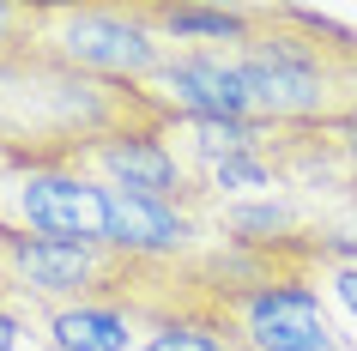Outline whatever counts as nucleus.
I'll use <instances>...</instances> for the list:
<instances>
[{
  "label": "nucleus",
  "mask_w": 357,
  "mask_h": 351,
  "mask_svg": "<svg viewBox=\"0 0 357 351\" xmlns=\"http://www.w3.org/2000/svg\"><path fill=\"white\" fill-rule=\"evenodd\" d=\"M146 91L200 121L345 128L357 121V31L261 0L230 49H176Z\"/></svg>",
  "instance_id": "f257e3e1"
},
{
  "label": "nucleus",
  "mask_w": 357,
  "mask_h": 351,
  "mask_svg": "<svg viewBox=\"0 0 357 351\" xmlns=\"http://www.w3.org/2000/svg\"><path fill=\"white\" fill-rule=\"evenodd\" d=\"M176 110L146 85H115L49 61L43 49L0 55V158L13 170L85 164L97 146L169 133Z\"/></svg>",
  "instance_id": "f03ea898"
},
{
  "label": "nucleus",
  "mask_w": 357,
  "mask_h": 351,
  "mask_svg": "<svg viewBox=\"0 0 357 351\" xmlns=\"http://www.w3.org/2000/svg\"><path fill=\"white\" fill-rule=\"evenodd\" d=\"M37 49L73 73L115 79V85H151L176 55L139 0H43Z\"/></svg>",
  "instance_id": "7ed1b4c3"
},
{
  "label": "nucleus",
  "mask_w": 357,
  "mask_h": 351,
  "mask_svg": "<svg viewBox=\"0 0 357 351\" xmlns=\"http://www.w3.org/2000/svg\"><path fill=\"white\" fill-rule=\"evenodd\" d=\"M146 260L109 242H49V237H19L0 230V291L19 297L37 315H61L97 297H121Z\"/></svg>",
  "instance_id": "20e7f679"
},
{
  "label": "nucleus",
  "mask_w": 357,
  "mask_h": 351,
  "mask_svg": "<svg viewBox=\"0 0 357 351\" xmlns=\"http://www.w3.org/2000/svg\"><path fill=\"white\" fill-rule=\"evenodd\" d=\"M115 194L79 164H37L0 176V230L49 242H109Z\"/></svg>",
  "instance_id": "39448f33"
},
{
  "label": "nucleus",
  "mask_w": 357,
  "mask_h": 351,
  "mask_svg": "<svg viewBox=\"0 0 357 351\" xmlns=\"http://www.w3.org/2000/svg\"><path fill=\"white\" fill-rule=\"evenodd\" d=\"M79 170H91L103 188L115 194H139V200H169L200 212V188H194L182 151L169 146V133H133V140H109L97 146Z\"/></svg>",
  "instance_id": "423d86ee"
},
{
  "label": "nucleus",
  "mask_w": 357,
  "mask_h": 351,
  "mask_svg": "<svg viewBox=\"0 0 357 351\" xmlns=\"http://www.w3.org/2000/svg\"><path fill=\"white\" fill-rule=\"evenodd\" d=\"M0 351H49L43 315L24 309L19 297H0Z\"/></svg>",
  "instance_id": "0eeeda50"
},
{
  "label": "nucleus",
  "mask_w": 357,
  "mask_h": 351,
  "mask_svg": "<svg viewBox=\"0 0 357 351\" xmlns=\"http://www.w3.org/2000/svg\"><path fill=\"white\" fill-rule=\"evenodd\" d=\"M43 37V0H0V55L37 49Z\"/></svg>",
  "instance_id": "6e6552de"
},
{
  "label": "nucleus",
  "mask_w": 357,
  "mask_h": 351,
  "mask_svg": "<svg viewBox=\"0 0 357 351\" xmlns=\"http://www.w3.org/2000/svg\"><path fill=\"white\" fill-rule=\"evenodd\" d=\"M321 291H333V303L357 321V260H321Z\"/></svg>",
  "instance_id": "1a4fd4ad"
},
{
  "label": "nucleus",
  "mask_w": 357,
  "mask_h": 351,
  "mask_svg": "<svg viewBox=\"0 0 357 351\" xmlns=\"http://www.w3.org/2000/svg\"><path fill=\"white\" fill-rule=\"evenodd\" d=\"M6 170H13V164H6V158H0V176H6Z\"/></svg>",
  "instance_id": "9d476101"
},
{
  "label": "nucleus",
  "mask_w": 357,
  "mask_h": 351,
  "mask_svg": "<svg viewBox=\"0 0 357 351\" xmlns=\"http://www.w3.org/2000/svg\"><path fill=\"white\" fill-rule=\"evenodd\" d=\"M0 297H6V291H0Z\"/></svg>",
  "instance_id": "9b49d317"
}]
</instances>
